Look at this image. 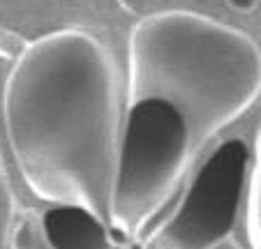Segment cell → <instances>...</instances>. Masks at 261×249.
<instances>
[{
  "label": "cell",
  "mask_w": 261,
  "mask_h": 249,
  "mask_svg": "<svg viewBox=\"0 0 261 249\" xmlns=\"http://www.w3.org/2000/svg\"><path fill=\"white\" fill-rule=\"evenodd\" d=\"M5 129L28 189L109 219L120 134L118 74L86 30H56L23 46L3 93Z\"/></svg>",
  "instance_id": "obj_1"
},
{
  "label": "cell",
  "mask_w": 261,
  "mask_h": 249,
  "mask_svg": "<svg viewBox=\"0 0 261 249\" xmlns=\"http://www.w3.org/2000/svg\"><path fill=\"white\" fill-rule=\"evenodd\" d=\"M261 58L243 30L190 10L148 14L129 33L127 104L155 97L180 111L192 155L256 102Z\"/></svg>",
  "instance_id": "obj_2"
},
{
  "label": "cell",
  "mask_w": 261,
  "mask_h": 249,
  "mask_svg": "<svg viewBox=\"0 0 261 249\" xmlns=\"http://www.w3.org/2000/svg\"><path fill=\"white\" fill-rule=\"evenodd\" d=\"M192 157L185 118L155 97L129 102L116 150L109 194V222L118 231H139L176 189Z\"/></svg>",
  "instance_id": "obj_3"
},
{
  "label": "cell",
  "mask_w": 261,
  "mask_h": 249,
  "mask_svg": "<svg viewBox=\"0 0 261 249\" xmlns=\"http://www.w3.org/2000/svg\"><path fill=\"white\" fill-rule=\"evenodd\" d=\"M252 150L243 139H227L190 180L173 215L155 229L146 249H215L231 235L243 205Z\"/></svg>",
  "instance_id": "obj_4"
},
{
  "label": "cell",
  "mask_w": 261,
  "mask_h": 249,
  "mask_svg": "<svg viewBox=\"0 0 261 249\" xmlns=\"http://www.w3.org/2000/svg\"><path fill=\"white\" fill-rule=\"evenodd\" d=\"M42 233L51 249H111L104 222L81 205L49 208L42 215Z\"/></svg>",
  "instance_id": "obj_5"
},
{
  "label": "cell",
  "mask_w": 261,
  "mask_h": 249,
  "mask_svg": "<svg viewBox=\"0 0 261 249\" xmlns=\"http://www.w3.org/2000/svg\"><path fill=\"white\" fill-rule=\"evenodd\" d=\"M245 235L250 249H259V161L250 169V178H247L245 187Z\"/></svg>",
  "instance_id": "obj_6"
},
{
  "label": "cell",
  "mask_w": 261,
  "mask_h": 249,
  "mask_svg": "<svg viewBox=\"0 0 261 249\" xmlns=\"http://www.w3.org/2000/svg\"><path fill=\"white\" fill-rule=\"evenodd\" d=\"M12 219H14V194H12L10 176L0 152V249H10Z\"/></svg>",
  "instance_id": "obj_7"
},
{
  "label": "cell",
  "mask_w": 261,
  "mask_h": 249,
  "mask_svg": "<svg viewBox=\"0 0 261 249\" xmlns=\"http://www.w3.org/2000/svg\"><path fill=\"white\" fill-rule=\"evenodd\" d=\"M227 5L231 7L233 12H241V14H247V12L256 10L259 0H227Z\"/></svg>",
  "instance_id": "obj_8"
}]
</instances>
